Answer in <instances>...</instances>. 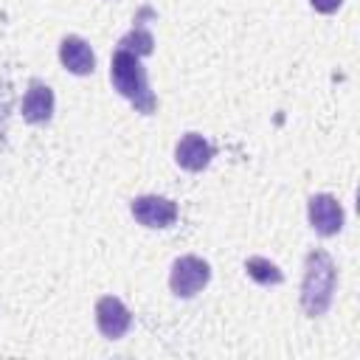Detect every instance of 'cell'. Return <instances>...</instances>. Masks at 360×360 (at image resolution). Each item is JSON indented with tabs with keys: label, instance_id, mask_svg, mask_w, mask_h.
Wrapping results in <instances>:
<instances>
[{
	"label": "cell",
	"instance_id": "obj_1",
	"mask_svg": "<svg viewBox=\"0 0 360 360\" xmlns=\"http://www.w3.org/2000/svg\"><path fill=\"white\" fill-rule=\"evenodd\" d=\"M338 267L326 250H312L304 264V281H301V307L309 318H318L329 309L335 295Z\"/></svg>",
	"mask_w": 360,
	"mask_h": 360
},
{
	"label": "cell",
	"instance_id": "obj_2",
	"mask_svg": "<svg viewBox=\"0 0 360 360\" xmlns=\"http://www.w3.org/2000/svg\"><path fill=\"white\" fill-rule=\"evenodd\" d=\"M110 79H112V87L143 115L155 112L158 101H155V93L149 90V79H146V70L141 65V56L118 48L112 53V62H110Z\"/></svg>",
	"mask_w": 360,
	"mask_h": 360
},
{
	"label": "cell",
	"instance_id": "obj_3",
	"mask_svg": "<svg viewBox=\"0 0 360 360\" xmlns=\"http://www.w3.org/2000/svg\"><path fill=\"white\" fill-rule=\"evenodd\" d=\"M211 278V267L208 262H202L200 256H180L174 264H172V273H169V287L174 295L180 298H191L197 295Z\"/></svg>",
	"mask_w": 360,
	"mask_h": 360
},
{
	"label": "cell",
	"instance_id": "obj_4",
	"mask_svg": "<svg viewBox=\"0 0 360 360\" xmlns=\"http://www.w3.org/2000/svg\"><path fill=\"white\" fill-rule=\"evenodd\" d=\"M129 211L146 228H169L177 219V205L169 197H158V194L135 197L132 205H129Z\"/></svg>",
	"mask_w": 360,
	"mask_h": 360
},
{
	"label": "cell",
	"instance_id": "obj_5",
	"mask_svg": "<svg viewBox=\"0 0 360 360\" xmlns=\"http://www.w3.org/2000/svg\"><path fill=\"white\" fill-rule=\"evenodd\" d=\"M96 326H98V332H101L104 338L118 340V338H124L127 329L132 326V315H129V309H127L115 295H104V298H98V304H96Z\"/></svg>",
	"mask_w": 360,
	"mask_h": 360
},
{
	"label": "cell",
	"instance_id": "obj_6",
	"mask_svg": "<svg viewBox=\"0 0 360 360\" xmlns=\"http://www.w3.org/2000/svg\"><path fill=\"white\" fill-rule=\"evenodd\" d=\"M309 225L321 236H335L343 228V208L332 194L309 197Z\"/></svg>",
	"mask_w": 360,
	"mask_h": 360
},
{
	"label": "cell",
	"instance_id": "obj_7",
	"mask_svg": "<svg viewBox=\"0 0 360 360\" xmlns=\"http://www.w3.org/2000/svg\"><path fill=\"white\" fill-rule=\"evenodd\" d=\"M214 158L211 143L200 132H186L174 146V160L186 172H202Z\"/></svg>",
	"mask_w": 360,
	"mask_h": 360
},
{
	"label": "cell",
	"instance_id": "obj_8",
	"mask_svg": "<svg viewBox=\"0 0 360 360\" xmlns=\"http://www.w3.org/2000/svg\"><path fill=\"white\" fill-rule=\"evenodd\" d=\"M51 115H53V90L45 82L34 79L22 98V118L28 124H48Z\"/></svg>",
	"mask_w": 360,
	"mask_h": 360
},
{
	"label": "cell",
	"instance_id": "obj_9",
	"mask_svg": "<svg viewBox=\"0 0 360 360\" xmlns=\"http://www.w3.org/2000/svg\"><path fill=\"white\" fill-rule=\"evenodd\" d=\"M59 59L76 76H87L96 68V56H93L90 45L82 37H65L62 45H59Z\"/></svg>",
	"mask_w": 360,
	"mask_h": 360
},
{
	"label": "cell",
	"instance_id": "obj_10",
	"mask_svg": "<svg viewBox=\"0 0 360 360\" xmlns=\"http://www.w3.org/2000/svg\"><path fill=\"white\" fill-rule=\"evenodd\" d=\"M245 270H248V276L256 281V284H281L284 281V273L270 262V259H264V256H250L248 262H245Z\"/></svg>",
	"mask_w": 360,
	"mask_h": 360
},
{
	"label": "cell",
	"instance_id": "obj_11",
	"mask_svg": "<svg viewBox=\"0 0 360 360\" xmlns=\"http://www.w3.org/2000/svg\"><path fill=\"white\" fill-rule=\"evenodd\" d=\"M124 51H129V53H135V56H146V53H152V45H155V39H152V34L149 31H143V28H135V31H129L121 42H118Z\"/></svg>",
	"mask_w": 360,
	"mask_h": 360
},
{
	"label": "cell",
	"instance_id": "obj_12",
	"mask_svg": "<svg viewBox=\"0 0 360 360\" xmlns=\"http://www.w3.org/2000/svg\"><path fill=\"white\" fill-rule=\"evenodd\" d=\"M312 3V8L315 11H321V14H332V11H338L340 8V3L343 0H309Z\"/></svg>",
	"mask_w": 360,
	"mask_h": 360
}]
</instances>
